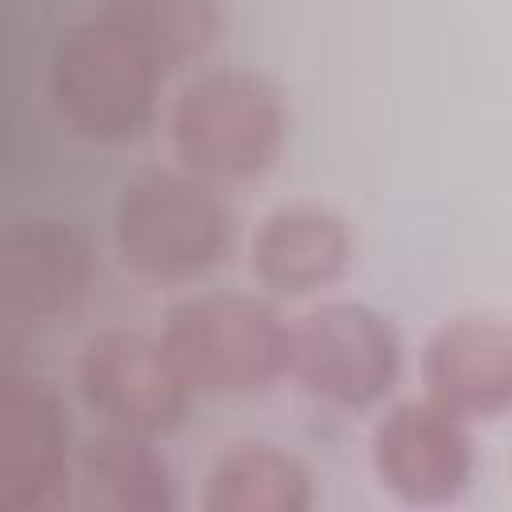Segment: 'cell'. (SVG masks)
I'll use <instances>...</instances> for the list:
<instances>
[{
	"label": "cell",
	"instance_id": "cell-11",
	"mask_svg": "<svg viewBox=\"0 0 512 512\" xmlns=\"http://www.w3.org/2000/svg\"><path fill=\"white\" fill-rule=\"evenodd\" d=\"M348 260L352 232L320 204H288L268 212L248 248L252 276L280 296H308L336 284Z\"/></svg>",
	"mask_w": 512,
	"mask_h": 512
},
{
	"label": "cell",
	"instance_id": "cell-2",
	"mask_svg": "<svg viewBox=\"0 0 512 512\" xmlns=\"http://www.w3.org/2000/svg\"><path fill=\"white\" fill-rule=\"evenodd\" d=\"M120 260L152 284H188L228 248V208L212 180L188 168L136 172L112 212Z\"/></svg>",
	"mask_w": 512,
	"mask_h": 512
},
{
	"label": "cell",
	"instance_id": "cell-5",
	"mask_svg": "<svg viewBox=\"0 0 512 512\" xmlns=\"http://www.w3.org/2000/svg\"><path fill=\"white\" fill-rule=\"evenodd\" d=\"M400 336L360 300H328L288 320V376L332 408H372L400 380Z\"/></svg>",
	"mask_w": 512,
	"mask_h": 512
},
{
	"label": "cell",
	"instance_id": "cell-1",
	"mask_svg": "<svg viewBox=\"0 0 512 512\" xmlns=\"http://www.w3.org/2000/svg\"><path fill=\"white\" fill-rule=\"evenodd\" d=\"M164 68L100 12L64 28L48 64V96L60 124L96 144L140 136L156 112Z\"/></svg>",
	"mask_w": 512,
	"mask_h": 512
},
{
	"label": "cell",
	"instance_id": "cell-9",
	"mask_svg": "<svg viewBox=\"0 0 512 512\" xmlns=\"http://www.w3.org/2000/svg\"><path fill=\"white\" fill-rule=\"evenodd\" d=\"M424 396L464 420L512 412V320L456 316L440 324L420 356Z\"/></svg>",
	"mask_w": 512,
	"mask_h": 512
},
{
	"label": "cell",
	"instance_id": "cell-8",
	"mask_svg": "<svg viewBox=\"0 0 512 512\" xmlns=\"http://www.w3.org/2000/svg\"><path fill=\"white\" fill-rule=\"evenodd\" d=\"M92 288L88 244L60 220H20L0 240V312L44 328L72 316Z\"/></svg>",
	"mask_w": 512,
	"mask_h": 512
},
{
	"label": "cell",
	"instance_id": "cell-7",
	"mask_svg": "<svg viewBox=\"0 0 512 512\" xmlns=\"http://www.w3.org/2000/svg\"><path fill=\"white\" fill-rule=\"evenodd\" d=\"M472 468L468 420L428 396L388 408L372 428V472L404 504H452L472 484Z\"/></svg>",
	"mask_w": 512,
	"mask_h": 512
},
{
	"label": "cell",
	"instance_id": "cell-14",
	"mask_svg": "<svg viewBox=\"0 0 512 512\" xmlns=\"http://www.w3.org/2000/svg\"><path fill=\"white\" fill-rule=\"evenodd\" d=\"M100 16L112 20L164 72L200 60L220 32L216 0H104Z\"/></svg>",
	"mask_w": 512,
	"mask_h": 512
},
{
	"label": "cell",
	"instance_id": "cell-3",
	"mask_svg": "<svg viewBox=\"0 0 512 512\" xmlns=\"http://www.w3.org/2000/svg\"><path fill=\"white\" fill-rule=\"evenodd\" d=\"M288 116L280 92L244 68H216L184 84L168 112V140L180 168L204 180H252L284 148Z\"/></svg>",
	"mask_w": 512,
	"mask_h": 512
},
{
	"label": "cell",
	"instance_id": "cell-6",
	"mask_svg": "<svg viewBox=\"0 0 512 512\" xmlns=\"http://www.w3.org/2000/svg\"><path fill=\"white\" fill-rule=\"evenodd\" d=\"M76 384L100 424L152 440L176 432L196 396L164 340L128 328H108L84 344Z\"/></svg>",
	"mask_w": 512,
	"mask_h": 512
},
{
	"label": "cell",
	"instance_id": "cell-13",
	"mask_svg": "<svg viewBox=\"0 0 512 512\" xmlns=\"http://www.w3.org/2000/svg\"><path fill=\"white\" fill-rule=\"evenodd\" d=\"M80 480L88 496L112 512H168L172 508V472L152 436L100 428L76 452Z\"/></svg>",
	"mask_w": 512,
	"mask_h": 512
},
{
	"label": "cell",
	"instance_id": "cell-12",
	"mask_svg": "<svg viewBox=\"0 0 512 512\" xmlns=\"http://www.w3.org/2000/svg\"><path fill=\"white\" fill-rule=\"evenodd\" d=\"M312 500L316 492L304 460L264 440L220 452L204 484L208 512H304Z\"/></svg>",
	"mask_w": 512,
	"mask_h": 512
},
{
	"label": "cell",
	"instance_id": "cell-10",
	"mask_svg": "<svg viewBox=\"0 0 512 512\" xmlns=\"http://www.w3.org/2000/svg\"><path fill=\"white\" fill-rule=\"evenodd\" d=\"M68 412L60 396L32 376L0 380V504L40 508L68 480Z\"/></svg>",
	"mask_w": 512,
	"mask_h": 512
},
{
	"label": "cell",
	"instance_id": "cell-4",
	"mask_svg": "<svg viewBox=\"0 0 512 512\" xmlns=\"http://www.w3.org/2000/svg\"><path fill=\"white\" fill-rule=\"evenodd\" d=\"M160 340L196 392L240 396L288 376V320L248 292H200L172 304Z\"/></svg>",
	"mask_w": 512,
	"mask_h": 512
}]
</instances>
